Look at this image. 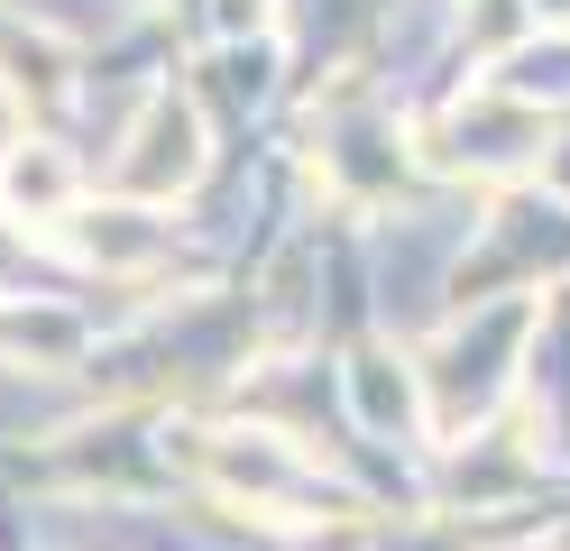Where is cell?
Listing matches in <instances>:
<instances>
[{
	"label": "cell",
	"instance_id": "1",
	"mask_svg": "<svg viewBox=\"0 0 570 551\" xmlns=\"http://www.w3.org/2000/svg\"><path fill=\"white\" fill-rule=\"evenodd\" d=\"M0 194H10L19 211H56L65 194H75V175H65L47 147H28V157H10V175H0Z\"/></svg>",
	"mask_w": 570,
	"mask_h": 551
}]
</instances>
